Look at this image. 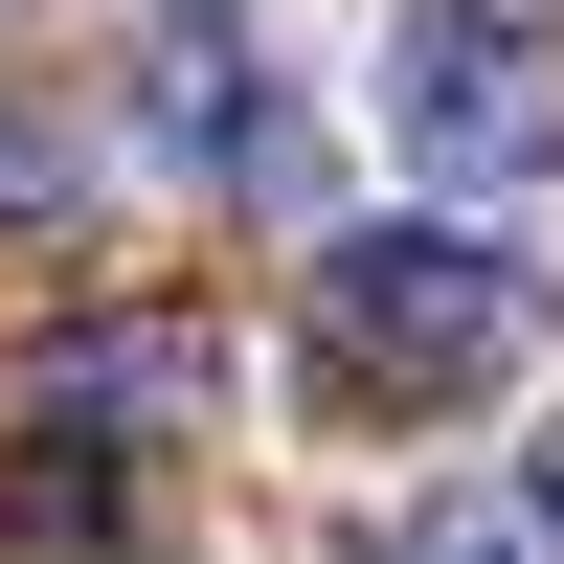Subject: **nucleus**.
<instances>
[{
	"label": "nucleus",
	"instance_id": "nucleus-1",
	"mask_svg": "<svg viewBox=\"0 0 564 564\" xmlns=\"http://www.w3.org/2000/svg\"><path fill=\"white\" fill-rule=\"evenodd\" d=\"M294 339H316L339 406H475V384H520V361L564 339V294L497 249L475 204H406V226H339V249H316Z\"/></svg>",
	"mask_w": 564,
	"mask_h": 564
},
{
	"label": "nucleus",
	"instance_id": "nucleus-3",
	"mask_svg": "<svg viewBox=\"0 0 564 564\" xmlns=\"http://www.w3.org/2000/svg\"><path fill=\"white\" fill-rule=\"evenodd\" d=\"M135 159H159V181H226V204L294 181V68H271L249 0H159V23H135Z\"/></svg>",
	"mask_w": 564,
	"mask_h": 564
},
{
	"label": "nucleus",
	"instance_id": "nucleus-2",
	"mask_svg": "<svg viewBox=\"0 0 564 564\" xmlns=\"http://www.w3.org/2000/svg\"><path fill=\"white\" fill-rule=\"evenodd\" d=\"M384 159L406 204H542L564 181V45L520 0H384Z\"/></svg>",
	"mask_w": 564,
	"mask_h": 564
},
{
	"label": "nucleus",
	"instance_id": "nucleus-5",
	"mask_svg": "<svg viewBox=\"0 0 564 564\" xmlns=\"http://www.w3.org/2000/svg\"><path fill=\"white\" fill-rule=\"evenodd\" d=\"M384 564H564V520H542V497H406Z\"/></svg>",
	"mask_w": 564,
	"mask_h": 564
},
{
	"label": "nucleus",
	"instance_id": "nucleus-6",
	"mask_svg": "<svg viewBox=\"0 0 564 564\" xmlns=\"http://www.w3.org/2000/svg\"><path fill=\"white\" fill-rule=\"evenodd\" d=\"M520 497H542V520H564V430H542V475H520Z\"/></svg>",
	"mask_w": 564,
	"mask_h": 564
},
{
	"label": "nucleus",
	"instance_id": "nucleus-4",
	"mask_svg": "<svg viewBox=\"0 0 564 564\" xmlns=\"http://www.w3.org/2000/svg\"><path fill=\"white\" fill-rule=\"evenodd\" d=\"M226 406V339L204 316H90V339H45L23 430H204Z\"/></svg>",
	"mask_w": 564,
	"mask_h": 564
}]
</instances>
